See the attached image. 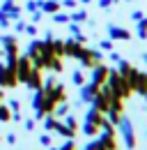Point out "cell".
I'll use <instances>...</instances> for the list:
<instances>
[{
    "instance_id": "6da1fadb",
    "label": "cell",
    "mask_w": 147,
    "mask_h": 150,
    "mask_svg": "<svg viewBox=\"0 0 147 150\" xmlns=\"http://www.w3.org/2000/svg\"><path fill=\"white\" fill-rule=\"evenodd\" d=\"M120 141H117V132L108 129L101 132L99 136H92V141L85 146V150H120Z\"/></svg>"
},
{
    "instance_id": "7a4b0ae2",
    "label": "cell",
    "mask_w": 147,
    "mask_h": 150,
    "mask_svg": "<svg viewBox=\"0 0 147 150\" xmlns=\"http://www.w3.org/2000/svg\"><path fill=\"white\" fill-rule=\"evenodd\" d=\"M120 129V139H122V146L127 150H136L138 148V139H136V129H133V122L129 120L127 115L120 118V122L115 125Z\"/></svg>"
},
{
    "instance_id": "3957f363",
    "label": "cell",
    "mask_w": 147,
    "mask_h": 150,
    "mask_svg": "<svg viewBox=\"0 0 147 150\" xmlns=\"http://www.w3.org/2000/svg\"><path fill=\"white\" fill-rule=\"evenodd\" d=\"M106 81H108V67L106 65H94L92 67V83L104 86Z\"/></svg>"
},
{
    "instance_id": "277c9868",
    "label": "cell",
    "mask_w": 147,
    "mask_h": 150,
    "mask_svg": "<svg viewBox=\"0 0 147 150\" xmlns=\"http://www.w3.org/2000/svg\"><path fill=\"white\" fill-rule=\"evenodd\" d=\"M53 132L57 134V136H62V139H74V136H76V132L69 129V127H67L62 120H57V125H55V129H53Z\"/></svg>"
},
{
    "instance_id": "5b68a950",
    "label": "cell",
    "mask_w": 147,
    "mask_h": 150,
    "mask_svg": "<svg viewBox=\"0 0 147 150\" xmlns=\"http://www.w3.org/2000/svg\"><path fill=\"white\" fill-rule=\"evenodd\" d=\"M108 35L113 39H129V37H131L129 30H124V28H115V25H110V28H108Z\"/></svg>"
},
{
    "instance_id": "8992f818",
    "label": "cell",
    "mask_w": 147,
    "mask_h": 150,
    "mask_svg": "<svg viewBox=\"0 0 147 150\" xmlns=\"http://www.w3.org/2000/svg\"><path fill=\"white\" fill-rule=\"evenodd\" d=\"M39 143H41L44 148H51V146H53V132H44V134L39 136Z\"/></svg>"
},
{
    "instance_id": "52a82bcc",
    "label": "cell",
    "mask_w": 147,
    "mask_h": 150,
    "mask_svg": "<svg viewBox=\"0 0 147 150\" xmlns=\"http://www.w3.org/2000/svg\"><path fill=\"white\" fill-rule=\"evenodd\" d=\"M60 120H62V122H64V125H67V127H69V129H74V132H78V120H76V118H74V115H69V113H67V115H64V118H60Z\"/></svg>"
},
{
    "instance_id": "ba28073f",
    "label": "cell",
    "mask_w": 147,
    "mask_h": 150,
    "mask_svg": "<svg viewBox=\"0 0 147 150\" xmlns=\"http://www.w3.org/2000/svg\"><path fill=\"white\" fill-rule=\"evenodd\" d=\"M12 120V111H9V106H5V104H0V122H9Z\"/></svg>"
},
{
    "instance_id": "9c48e42d",
    "label": "cell",
    "mask_w": 147,
    "mask_h": 150,
    "mask_svg": "<svg viewBox=\"0 0 147 150\" xmlns=\"http://www.w3.org/2000/svg\"><path fill=\"white\" fill-rule=\"evenodd\" d=\"M71 81L76 83V86H78V88H80V86L85 83V74H83V72L78 69V72H74V74H71Z\"/></svg>"
},
{
    "instance_id": "30bf717a",
    "label": "cell",
    "mask_w": 147,
    "mask_h": 150,
    "mask_svg": "<svg viewBox=\"0 0 147 150\" xmlns=\"http://www.w3.org/2000/svg\"><path fill=\"white\" fill-rule=\"evenodd\" d=\"M0 88L2 90L7 88V67L5 65H0Z\"/></svg>"
},
{
    "instance_id": "8fae6325",
    "label": "cell",
    "mask_w": 147,
    "mask_h": 150,
    "mask_svg": "<svg viewBox=\"0 0 147 150\" xmlns=\"http://www.w3.org/2000/svg\"><path fill=\"white\" fill-rule=\"evenodd\" d=\"M76 148H78V146H76V141H74V139H64V143H62L57 150H76Z\"/></svg>"
},
{
    "instance_id": "7c38bea8",
    "label": "cell",
    "mask_w": 147,
    "mask_h": 150,
    "mask_svg": "<svg viewBox=\"0 0 147 150\" xmlns=\"http://www.w3.org/2000/svg\"><path fill=\"white\" fill-rule=\"evenodd\" d=\"M35 125H37L35 118H25V120H23V129H25V132H32V129H35Z\"/></svg>"
},
{
    "instance_id": "4fadbf2b",
    "label": "cell",
    "mask_w": 147,
    "mask_h": 150,
    "mask_svg": "<svg viewBox=\"0 0 147 150\" xmlns=\"http://www.w3.org/2000/svg\"><path fill=\"white\" fill-rule=\"evenodd\" d=\"M71 19L76 21V23H80V21H85V19H88V14H85V12H76V14H74Z\"/></svg>"
},
{
    "instance_id": "5bb4252c",
    "label": "cell",
    "mask_w": 147,
    "mask_h": 150,
    "mask_svg": "<svg viewBox=\"0 0 147 150\" xmlns=\"http://www.w3.org/2000/svg\"><path fill=\"white\" fill-rule=\"evenodd\" d=\"M55 21H57V23H67L69 16H67V14H62V12H55Z\"/></svg>"
},
{
    "instance_id": "9a60e30c",
    "label": "cell",
    "mask_w": 147,
    "mask_h": 150,
    "mask_svg": "<svg viewBox=\"0 0 147 150\" xmlns=\"http://www.w3.org/2000/svg\"><path fill=\"white\" fill-rule=\"evenodd\" d=\"M9 109H12V113H14V111H18V109H21V104H18L16 99H12V102H9Z\"/></svg>"
},
{
    "instance_id": "2e32d148",
    "label": "cell",
    "mask_w": 147,
    "mask_h": 150,
    "mask_svg": "<svg viewBox=\"0 0 147 150\" xmlns=\"http://www.w3.org/2000/svg\"><path fill=\"white\" fill-rule=\"evenodd\" d=\"M5 141H7L9 146H14V143H16V136H14V134H7V136H5Z\"/></svg>"
},
{
    "instance_id": "e0dca14e",
    "label": "cell",
    "mask_w": 147,
    "mask_h": 150,
    "mask_svg": "<svg viewBox=\"0 0 147 150\" xmlns=\"http://www.w3.org/2000/svg\"><path fill=\"white\" fill-rule=\"evenodd\" d=\"M110 2H113V0H99V5H101V7H110Z\"/></svg>"
},
{
    "instance_id": "ac0fdd59",
    "label": "cell",
    "mask_w": 147,
    "mask_h": 150,
    "mask_svg": "<svg viewBox=\"0 0 147 150\" xmlns=\"http://www.w3.org/2000/svg\"><path fill=\"white\" fill-rule=\"evenodd\" d=\"M46 150H57V148H53V146H51V148H46Z\"/></svg>"
},
{
    "instance_id": "d6986e66",
    "label": "cell",
    "mask_w": 147,
    "mask_h": 150,
    "mask_svg": "<svg viewBox=\"0 0 147 150\" xmlns=\"http://www.w3.org/2000/svg\"><path fill=\"white\" fill-rule=\"evenodd\" d=\"M0 143H2V134H0Z\"/></svg>"
},
{
    "instance_id": "ffe728a7",
    "label": "cell",
    "mask_w": 147,
    "mask_h": 150,
    "mask_svg": "<svg viewBox=\"0 0 147 150\" xmlns=\"http://www.w3.org/2000/svg\"><path fill=\"white\" fill-rule=\"evenodd\" d=\"M76 150H85V148H76Z\"/></svg>"
},
{
    "instance_id": "44dd1931",
    "label": "cell",
    "mask_w": 147,
    "mask_h": 150,
    "mask_svg": "<svg viewBox=\"0 0 147 150\" xmlns=\"http://www.w3.org/2000/svg\"><path fill=\"white\" fill-rule=\"evenodd\" d=\"M145 99H147V93H145Z\"/></svg>"
}]
</instances>
